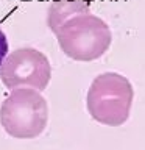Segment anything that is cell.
I'll return each instance as SVG.
<instances>
[{
    "label": "cell",
    "mask_w": 145,
    "mask_h": 150,
    "mask_svg": "<svg viewBox=\"0 0 145 150\" xmlns=\"http://www.w3.org/2000/svg\"><path fill=\"white\" fill-rule=\"evenodd\" d=\"M61 50L75 61H95L112 42L109 25L95 14L84 13L70 17L55 31Z\"/></svg>",
    "instance_id": "cell-1"
},
{
    "label": "cell",
    "mask_w": 145,
    "mask_h": 150,
    "mask_svg": "<svg viewBox=\"0 0 145 150\" xmlns=\"http://www.w3.org/2000/svg\"><path fill=\"white\" fill-rule=\"evenodd\" d=\"M134 91L130 80L117 72H105L89 86L86 106L91 117L101 125L120 127L130 117Z\"/></svg>",
    "instance_id": "cell-2"
},
{
    "label": "cell",
    "mask_w": 145,
    "mask_h": 150,
    "mask_svg": "<svg viewBox=\"0 0 145 150\" xmlns=\"http://www.w3.org/2000/svg\"><path fill=\"white\" fill-rule=\"evenodd\" d=\"M49 122V105L34 88H16L0 106V125L16 139L37 138Z\"/></svg>",
    "instance_id": "cell-3"
},
{
    "label": "cell",
    "mask_w": 145,
    "mask_h": 150,
    "mask_svg": "<svg viewBox=\"0 0 145 150\" xmlns=\"http://www.w3.org/2000/svg\"><path fill=\"white\" fill-rule=\"evenodd\" d=\"M51 78L49 58L33 47H22L6 55L0 66V80L8 89L34 88L44 91Z\"/></svg>",
    "instance_id": "cell-4"
},
{
    "label": "cell",
    "mask_w": 145,
    "mask_h": 150,
    "mask_svg": "<svg viewBox=\"0 0 145 150\" xmlns=\"http://www.w3.org/2000/svg\"><path fill=\"white\" fill-rule=\"evenodd\" d=\"M84 13H89V3L86 0H55L49 8L47 23L55 33L70 17Z\"/></svg>",
    "instance_id": "cell-5"
},
{
    "label": "cell",
    "mask_w": 145,
    "mask_h": 150,
    "mask_svg": "<svg viewBox=\"0 0 145 150\" xmlns=\"http://www.w3.org/2000/svg\"><path fill=\"white\" fill-rule=\"evenodd\" d=\"M6 55H8V39H6V35L0 30V66L6 58Z\"/></svg>",
    "instance_id": "cell-6"
}]
</instances>
